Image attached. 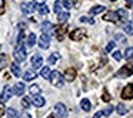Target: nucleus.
<instances>
[{
  "label": "nucleus",
  "instance_id": "obj_1",
  "mask_svg": "<svg viewBox=\"0 0 133 118\" xmlns=\"http://www.w3.org/2000/svg\"><path fill=\"white\" fill-rule=\"evenodd\" d=\"M50 82L53 83L55 86H57V88H62V86L64 85V79H63V76H62V74L59 71H53V72H50Z\"/></svg>",
  "mask_w": 133,
  "mask_h": 118
},
{
  "label": "nucleus",
  "instance_id": "obj_2",
  "mask_svg": "<svg viewBox=\"0 0 133 118\" xmlns=\"http://www.w3.org/2000/svg\"><path fill=\"white\" fill-rule=\"evenodd\" d=\"M13 55H15V59L17 62H23L26 59V49L23 48V45H17L15 52H13Z\"/></svg>",
  "mask_w": 133,
  "mask_h": 118
},
{
  "label": "nucleus",
  "instance_id": "obj_3",
  "mask_svg": "<svg viewBox=\"0 0 133 118\" xmlns=\"http://www.w3.org/2000/svg\"><path fill=\"white\" fill-rule=\"evenodd\" d=\"M13 94H15L13 88H12V86H9V85H6V86H4V89H3V92H2V97H0L2 102H7V101L13 97Z\"/></svg>",
  "mask_w": 133,
  "mask_h": 118
},
{
  "label": "nucleus",
  "instance_id": "obj_4",
  "mask_svg": "<svg viewBox=\"0 0 133 118\" xmlns=\"http://www.w3.org/2000/svg\"><path fill=\"white\" fill-rule=\"evenodd\" d=\"M84 36H86V30L84 29H75L70 33V39L72 40H82Z\"/></svg>",
  "mask_w": 133,
  "mask_h": 118
},
{
  "label": "nucleus",
  "instance_id": "obj_5",
  "mask_svg": "<svg viewBox=\"0 0 133 118\" xmlns=\"http://www.w3.org/2000/svg\"><path fill=\"white\" fill-rule=\"evenodd\" d=\"M39 46L42 49H47L50 46V36L47 33H42V36L39 37Z\"/></svg>",
  "mask_w": 133,
  "mask_h": 118
},
{
  "label": "nucleus",
  "instance_id": "obj_6",
  "mask_svg": "<svg viewBox=\"0 0 133 118\" xmlns=\"http://www.w3.org/2000/svg\"><path fill=\"white\" fill-rule=\"evenodd\" d=\"M122 98L123 99H132L133 98V83L124 86V89L122 91Z\"/></svg>",
  "mask_w": 133,
  "mask_h": 118
},
{
  "label": "nucleus",
  "instance_id": "obj_7",
  "mask_svg": "<svg viewBox=\"0 0 133 118\" xmlns=\"http://www.w3.org/2000/svg\"><path fill=\"white\" fill-rule=\"evenodd\" d=\"M55 111H56V114L59 115V117H66L67 115V108H66V105H64L63 102H57L55 105Z\"/></svg>",
  "mask_w": 133,
  "mask_h": 118
},
{
  "label": "nucleus",
  "instance_id": "obj_8",
  "mask_svg": "<svg viewBox=\"0 0 133 118\" xmlns=\"http://www.w3.org/2000/svg\"><path fill=\"white\" fill-rule=\"evenodd\" d=\"M103 20L104 22H119V14H117V12H107L106 14L103 16Z\"/></svg>",
  "mask_w": 133,
  "mask_h": 118
},
{
  "label": "nucleus",
  "instance_id": "obj_9",
  "mask_svg": "<svg viewBox=\"0 0 133 118\" xmlns=\"http://www.w3.org/2000/svg\"><path fill=\"white\" fill-rule=\"evenodd\" d=\"M133 74V68L132 66H123V68L120 69V71L116 74V76H120V78H126V76H129V75H132Z\"/></svg>",
  "mask_w": 133,
  "mask_h": 118
},
{
  "label": "nucleus",
  "instance_id": "obj_10",
  "mask_svg": "<svg viewBox=\"0 0 133 118\" xmlns=\"http://www.w3.org/2000/svg\"><path fill=\"white\" fill-rule=\"evenodd\" d=\"M67 32V23H60V26L56 27V33H57V39L62 40L64 37V33Z\"/></svg>",
  "mask_w": 133,
  "mask_h": 118
},
{
  "label": "nucleus",
  "instance_id": "obj_11",
  "mask_svg": "<svg viewBox=\"0 0 133 118\" xmlns=\"http://www.w3.org/2000/svg\"><path fill=\"white\" fill-rule=\"evenodd\" d=\"M64 79L72 82V81L76 79V69L75 68H67L66 72H64Z\"/></svg>",
  "mask_w": 133,
  "mask_h": 118
},
{
  "label": "nucleus",
  "instance_id": "obj_12",
  "mask_svg": "<svg viewBox=\"0 0 133 118\" xmlns=\"http://www.w3.org/2000/svg\"><path fill=\"white\" fill-rule=\"evenodd\" d=\"M42 63H43V58H42L40 55H35V56L32 58V66H33V69L42 68Z\"/></svg>",
  "mask_w": 133,
  "mask_h": 118
},
{
  "label": "nucleus",
  "instance_id": "obj_13",
  "mask_svg": "<svg viewBox=\"0 0 133 118\" xmlns=\"http://www.w3.org/2000/svg\"><path fill=\"white\" fill-rule=\"evenodd\" d=\"M13 91H15V95H19V97H22V95L24 94V91H26V86H24V83L17 82V83L15 85V88H13Z\"/></svg>",
  "mask_w": 133,
  "mask_h": 118
},
{
  "label": "nucleus",
  "instance_id": "obj_14",
  "mask_svg": "<svg viewBox=\"0 0 133 118\" xmlns=\"http://www.w3.org/2000/svg\"><path fill=\"white\" fill-rule=\"evenodd\" d=\"M33 10H35V4H33V3H23V4H22V12H23L24 14L33 13Z\"/></svg>",
  "mask_w": 133,
  "mask_h": 118
},
{
  "label": "nucleus",
  "instance_id": "obj_15",
  "mask_svg": "<svg viewBox=\"0 0 133 118\" xmlns=\"http://www.w3.org/2000/svg\"><path fill=\"white\" fill-rule=\"evenodd\" d=\"M32 101H33V105H36V106L44 105V98L40 97V95H32Z\"/></svg>",
  "mask_w": 133,
  "mask_h": 118
},
{
  "label": "nucleus",
  "instance_id": "obj_16",
  "mask_svg": "<svg viewBox=\"0 0 133 118\" xmlns=\"http://www.w3.org/2000/svg\"><path fill=\"white\" fill-rule=\"evenodd\" d=\"M69 17H70V14L67 13V12H60V13H57V20L60 23H66Z\"/></svg>",
  "mask_w": 133,
  "mask_h": 118
},
{
  "label": "nucleus",
  "instance_id": "obj_17",
  "mask_svg": "<svg viewBox=\"0 0 133 118\" xmlns=\"http://www.w3.org/2000/svg\"><path fill=\"white\" fill-rule=\"evenodd\" d=\"M10 71H12V74L15 76H22V71L17 66V63H10Z\"/></svg>",
  "mask_w": 133,
  "mask_h": 118
},
{
  "label": "nucleus",
  "instance_id": "obj_18",
  "mask_svg": "<svg viewBox=\"0 0 133 118\" xmlns=\"http://www.w3.org/2000/svg\"><path fill=\"white\" fill-rule=\"evenodd\" d=\"M80 106H82V109H83V111L87 112V111H90V108H92V104H90L89 99H86V98H84V99H82Z\"/></svg>",
  "mask_w": 133,
  "mask_h": 118
},
{
  "label": "nucleus",
  "instance_id": "obj_19",
  "mask_svg": "<svg viewBox=\"0 0 133 118\" xmlns=\"http://www.w3.org/2000/svg\"><path fill=\"white\" fill-rule=\"evenodd\" d=\"M103 10H106V9H104V6H95V7H92L89 10V13L93 16V14H100Z\"/></svg>",
  "mask_w": 133,
  "mask_h": 118
},
{
  "label": "nucleus",
  "instance_id": "obj_20",
  "mask_svg": "<svg viewBox=\"0 0 133 118\" xmlns=\"http://www.w3.org/2000/svg\"><path fill=\"white\" fill-rule=\"evenodd\" d=\"M9 63V58H7V55H0V71L3 68H6V65Z\"/></svg>",
  "mask_w": 133,
  "mask_h": 118
},
{
  "label": "nucleus",
  "instance_id": "obj_21",
  "mask_svg": "<svg viewBox=\"0 0 133 118\" xmlns=\"http://www.w3.org/2000/svg\"><path fill=\"white\" fill-rule=\"evenodd\" d=\"M23 78H24V81H27V82H29V81H33L36 78V72L35 71H27Z\"/></svg>",
  "mask_w": 133,
  "mask_h": 118
},
{
  "label": "nucleus",
  "instance_id": "obj_22",
  "mask_svg": "<svg viewBox=\"0 0 133 118\" xmlns=\"http://www.w3.org/2000/svg\"><path fill=\"white\" fill-rule=\"evenodd\" d=\"M59 58H60V55H59L57 52H55V53H52L49 58H47V62L49 63H56L59 60Z\"/></svg>",
  "mask_w": 133,
  "mask_h": 118
},
{
  "label": "nucleus",
  "instance_id": "obj_23",
  "mask_svg": "<svg viewBox=\"0 0 133 118\" xmlns=\"http://www.w3.org/2000/svg\"><path fill=\"white\" fill-rule=\"evenodd\" d=\"M117 14H119V19H120V20H127V17H129V13H127L124 9H119Z\"/></svg>",
  "mask_w": 133,
  "mask_h": 118
},
{
  "label": "nucleus",
  "instance_id": "obj_24",
  "mask_svg": "<svg viewBox=\"0 0 133 118\" xmlns=\"http://www.w3.org/2000/svg\"><path fill=\"white\" fill-rule=\"evenodd\" d=\"M42 30H43V33H47V32L53 30V25L50 22H44L43 25H42Z\"/></svg>",
  "mask_w": 133,
  "mask_h": 118
},
{
  "label": "nucleus",
  "instance_id": "obj_25",
  "mask_svg": "<svg viewBox=\"0 0 133 118\" xmlns=\"http://www.w3.org/2000/svg\"><path fill=\"white\" fill-rule=\"evenodd\" d=\"M7 118H20V115L17 114L15 108H9L7 109Z\"/></svg>",
  "mask_w": 133,
  "mask_h": 118
},
{
  "label": "nucleus",
  "instance_id": "obj_26",
  "mask_svg": "<svg viewBox=\"0 0 133 118\" xmlns=\"http://www.w3.org/2000/svg\"><path fill=\"white\" fill-rule=\"evenodd\" d=\"M116 109H117V114H119V115H124V114L127 112L126 105H124V104H122V102L117 105V108H116Z\"/></svg>",
  "mask_w": 133,
  "mask_h": 118
},
{
  "label": "nucleus",
  "instance_id": "obj_27",
  "mask_svg": "<svg viewBox=\"0 0 133 118\" xmlns=\"http://www.w3.org/2000/svg\"><path fill=\"white\" fill-rule=\"evenodd\" d=\"M115 39L117 40L119 43H122V45H126V42H127V39H126V37H124L122 33H116V35H115Z\"/></svg>",
  "mask_w": 133,
  "mask_h": 118
},
{
  "label": "nucleus",
  "instance_id": "obj_28",
  "mask_svg": "<svg viewBox=\"0 0 133 118\" xmlns=\"http://www.w3.org/2000/svg\"><path fill=\"white\" fill-rule=\"evenodd\" d=\"M35 43H36V35L35 33H30L29 36H27V45H29L30 48H33Z\"/></svg>",
  "mask_w": 133,
  "mask_h": 118
},
{
  "label": "nucleus",
  "instance_id": "obj_29",
  "mask_svg": "<svg viewBox=\"0 0 133 118\" xmlns=\"http://www.w3.org/2000/svg\"><path fill=\"white\" fill-rule=\"evenodd\" d=\"M40 75H42V78H44V79H49L50 78V69L47 68V66H44V68L42 69Z\"/></svg>",
  "mask_w": 133,
  "mask_h": 118
},
{
  "label": "nucleus",
  "instance_id": "obj_30",
  "mask_svg": "<svg viewBox=\"0 0 133 118\" xmlns=\"http://www.w3.org/2000/svg\"><path fill=\"white\" fill-rule=\"evenodd\" d=\"M29 91H30V94H32V95H39V94H40V86H39V85H32Z\"/></svg>",
  "mask_w": 133,
  "mask_h": 118
},
{
  "label": "nucleus",
  "instance_id": "obj_31",
  "mask_svg": "<svg viewBox=\"0 0 133 118\" xmlns=\"http://www.w3.org/2000/svg\"><path fill=\"white\" fill-rule=\"evenodd\" d=\"M62 4H63L67 10H69V9H72L73 6H75V0H63V2H62Z\"/></svg>",
  "mask_w": 133,
  "mask_h": 118
},
{
  "label": "nucleus",
  "instance_id": "obj_32",
  "mask_svg": "<svg viewBox=\"0 0 133 118\" xmlns=\"http://www.w3.org/2000/svg\"><path fill=\"white\" fill-rule=\"evenodd\" d=\"M39 13L42 14V16H46L47 13H49V9H47L46 4H40L39 6Z\"/></svg>",
  "mask_w": 133,
  "mask_h": 118
},
{
  "label": "nucleus",
  "instance_id": "obj_33",
  "mask_svg": "<svg viewBox=\"0 0 133 118\" xmlns=\"http://www.w3.org/2000/svg\"><path fill=\"white\" fill-rule=\"evenodd\" d=\"M124 32H126L127 35H133V25H130V23H126V25L123 26Z\"/></svg>",
  "mask_w": 133,
  "mask_h": 118
},
{
  "label": "nucleus",
  "instance_id": "obj_34",
  "mask_svg": "<svg viewBox=\"0 0 133 118\" xmlns=\"http://www.w3.org/2000/svg\"><path fill=\"white\" fill-rule=\"evenodd\" d=\"M124 58L126 59H132L133 58V48H127L126 52H124Z\"/></svg>",
  "mask_w": 133,
  "mask_h": 118
},
{
  "label": "nucleus",
  "instance_id": "obj_35",
  "mask_svg": "<svg viewBox=\"0 0 133 118\" xmlns=\"http://www.w3.org/2000/svg\"><path fill=\"white\" fill-rule=\"evenodd\" d=\"M80 22H83V23H90V25H93V23H95V19H92V17H86V16H82V17H80Z\"/></svg>",
  "mask_w": 133,
  "mask_h": 118
},
{
  "label": "nucleus",
  "instance_id": "obj_36",
  "mask_svg": "<svg viewBox=\"0 0 133 118\" xmlns=\"http://www.w3.org/2000/svg\"><path fill=\"white\" fill-rule=\"evenodd\" d=\"M112 112H113V106L112 105H107L106 109H103V115H104V117H109Z\"/></svg>",
  "mask_w": 133,
  "mask_h": 118
},
{
  "label": "nucleus",
  "instance_id": "obj_37",
  "mask_svg": "<svg viewBox=\"0 0 133 118\" xmlns=\"http://www.w3.org/2000/svg\"><path fill=\"white\" fill-rule=\"evenodd\" d=\"M62 6H63V4H62V2H59V0H56V2H55V12H56V13H60V12H62Z\"/></svg>",
  "mask_w": 133,
  "mask_h": 118
},
{
  "label": "nucleus",
  "instance_id": "obj_38",
  "mask_svg": "<svg viewBox=\"0 0 133 118\" xmlns=\"http://www.w3.org/2000/svg\"><path fill=\"white\" fill-rule=\"evenodd\" d=\"M22 106H23V108H30V99L29 98H23V99H22Z\"/></svg>",
  "mask_w": 133,
  "mask_h": 118
},
{
  "label": "nucleus",
  "instance_id": "obj_39",
  "mask_svg": "<svg viewBox=\"0 0 133 118\" xmlns=\"http://www.w3.org/2000/svg\"><path fill=\"white\" fill-rule=\"evenodd\" d=\"M102 99H103L104 102H109V101L112 99V97H110V94H109V92L106 91V92H104L103 95H102Z\"/></svg>",
  "mask_w": 133,
  "mask_h": 118
},
{
  "label": "nucleus",
  "instance_id": "obj_40",
  "mask_svg": "<svg viewBox=\"0 0 133 118\" xmlns=\"http://www.w3.org/2000/svg\"><path fill=\"white\" fill-rule=\"evenodd\" d=\"M115 46H116L115 42H109V43H107V46H106V52H112Z\"/></svg>",
  "mask_w": 133,
  "mask_h": 118
},
{
  "label": "nucleus",
  "instance_id": "obj_41",
  "mask_svg": "<svg viewBox=\"0 0 133 118\" xmlns=\"http://www.w3.org/2000/svg\"><path fill=\"white\" fill-rule=\"evenodd\" d=\"M113 58H115L116 60H120V59H122V53H120L119 50H117V52H115V53H113Z\"/></svg>",
  "mask_w": 133,
  "mask_h": 118
},
{
  "label": "nucleus",
  "instance_id": "obj_42",
  "mask_svg": "<svg viewBox=\"0 0 133 118\" xmlns=\"http://www.w3.org/2000/svg\"><path fill=\"white\" fill-rule=\"evenodd\" d=\"M23 37H24L23 32H20V33H19V37H17V43H19V45H22V42H23Z\"/></svg>",
  "mask_w": 133,
  "mask_h": 118
},
{
  "label": "nucleus",
  "instance_id": "obj_43",
  "mask_svg": "<svg viewBox=\"0 0 133 118\" xmlns=\"http://www.w3.org/2000/svg\"><path fill=\"white\" fill-rule=\"evenodd\" d=\"M4 13V0H0V14Z\"/></svg>",
  "mask_w": 133,
  "mask_h": 118
},
{
  "label": "nucleus",
  "instance_id": "obj_44",
  "mask_svg": "<svg viewBox=\"0 0 133 118\" xmlns=\"http://www.w3.org/2000/svg\"><path fill=\"white\" fill-rule=\"evenodd\" d=\"M20 118H32V115H30L29 112H22V114H20Z\"/></svg>",
  "mask_w": 133,
  "mask_h": 118
},
{
  "label": "nucleus",
  "instance_id": "obj_45",
  "mask_svg": "<svg viewBox=\"0 0 133 118\" xmlns=\"http://www.w3.org/2000/svg\"><path fill=\"white\" fill-rule=\"evenodd\" d=\"M4 114V104L3 102H0V117Z\"/></svg>",
  "mask_w": 133,
  "mask_h": 118
},
{
  "label": "nucleus",
  "instance_id": "obj_46",
  "mask_svg": "<svg viewBox=\"0 0 133 118\" xmlns=\"http://www.w3.org/2000/svg\"><path fill=\"white\" fill-rule=\"evenodd\" d=\"M100 117H103V111H97L95 115H93V118H100Z\"/></svg>",
  "mask_w": 133,
  "mask_h": 118
},
{
  "label": "nucleus",
  "instance_id": "obj_47",
  "mask_svg": "<svg viewBox=\"0 0 133 118\" xmlns=\"http://www.w3.org/2000/svg\"><path fill=\"white\" fill-rule=\"evenodd\" d=\"M44 2H46V0H35V3H36V4H39V6L44 4Z\"/></svg>",
  "mask_w": 133,
  "mask_h": 118
},
{
  "label": "nucleus",
  "instance_id": "obj_48",
  "mask_svg": "<svg viewBox=\"0 0 133 118\" xmlns=\"http://www.w3.org/2000/svg\"><path fill=\"white\" fill-rule=\"evenodd\" d=\"M124 2H126L127 4H132V3H133V0H124Z\"/></svg>",
  "mask_w": 133,
  "mask_h": 118
},
{
  "label": "nucleus",
  "instance_id": "obj_49",
  "mask_svg": "<svg viewBox=\"0 0 133 118\" xmlns=\"http://www.w3.org/2000/svg\"><path fill=\"white\" fill-rule=\"evenodd\" d=\"M47 118H59V117H57V115H49Z\"/></svg>",
  "mask_w": 133,
  "mask_h": 118
},
{
  "label": "nucleus",
  "instance_id": "obj_50",
  "mask_svg": "<svg viewBox=\"0 0 133 118\" xmlns=\"http://www.w3.org/2000/svg\"><path fill=\"white\" fill-rule=\"evenodd\" d=\"M110 2H116V0H110Z\"/></svg>",
  "mask_w": 133,
  "mask_h": 118
}]
</instances>
